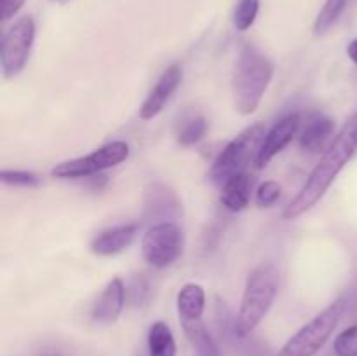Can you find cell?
Returning a JSON list of instances; mask_svg holds the SVG:
<instances>
[{
    "label": "cell",
    "mask_w": 357,
    "mask_h": 356,
    "mask_svg": "<svg viewBox=\"0 0 357 356\" xmlns=\"http://www.w3.org/2000/svg\"><path fill=\"white\" fill-rule=\"evenodd\" d=\"M357 150V114L352 115L344 128L340 129L333 142L330 143L326 152L323 154L317 166L310 171L305 184L300 188L298 194L288 202V206L282 212L284 220H295L302 216L303 213L309 212L312 206H316L328 188L331 187L340 171L344 170L345 164L352 159Z\"/></svg>",
    "instance_id": "obj_1"
},
{
    "label": "cell",
    "mask_w": 357,
    "mask_h": 356,
    "mask_svg": "<svg viewBox=\"0 0 357 356\" xmlns=\"http://www.w3.org/2000/svg\"><path fill=\"white\" fill-rule=\"evenodd\" d=\"M274 77L271 59L251 45H244L232 77V94L236 110L251 115L260 107L268 84Z\"/></svg>",
    "instance_id": "obj_2"
},
{
    "label": "cell",
    "mask_w": 357,
    "mask_h": 356,
    "mask_svg": "<svg viewBox=\"0 0 357 356\" xmlns=\"http://www.w3.org/2000/svg\"><path fill=\"white\" fill-rule=\"evenodd\" d=\"M278 290L279 272L274 264L264 262L250 272L236 318V332L239 337H248L264 321L278 297Z\"/></svg>",
    "instance_id": "obj_3"
},
{
    "label": "cell",
    "mask_w": 357,
    "mask_h": 356,
    "mask_svg": "<svg viewBox=\"0 0 357 356\" xmlns=\"http://www.w3.org/2000/svg\"><path fill=\"white\" fill-rule=\"evenodd\" d=\"M265 126L264 124H253L250 128L244 129L243 133L236 136L213 163L211 170H209V177L215 181H222L225 184L229 178L236 177V175L244 173L248 164L257 157L258 149H260L261 142L265 138Z\"/></svg>",
    "instance_id": "obj_4"
},
{
    "label": "cell",
    "mask_w": 357,
    "mask_h": 356,
    "mask_svg": "<svg viewBox=\"0 0 357 356\" xmlns=\"http://www.w3.org/2000/svg\"><path fill=\"white\" fill-rule=\"evenodd\" d=\"M342 314V304L335 302L303 325L289 341L282 346L279 356H316L324 348L337 328Z\"/></svg>",
    "instance_id": "obj_5"
},
{
    "label": "cell",
    "mask_w": 357,
    "mask_h": 356,
    "mask_svg": "<svg viewBox=\"0 0 357 356\" xmlns=\"http://www.w3.org/2000/svg\"><path fill=\"white\" fill-rule=\"evenodd\" d=\"M129 157V145L126 142H110L100 147L87 156L77 159L63 161L51 170V177L59 180H75V178H87L91 175H98L105 170L119 166Z\"/></svg>",
    "instance_id": "obj_6"
},
{
    "label": "cell",
    "mask_w": 357,
    "mask_h": 356,
    "mask_svg": "<svg viewBox=\"0 0 357 356\" xmlns=\"http://www.w3.org/2000/svg\"><path fill=\"white\" fill-rule=\"evenodd\" d=\"M185 250V234L174 222L153 223L142 237V255L146 264L166 269L181 257Z\"/></svg>",
    "instance_id": "obj_7"
},
{
    "label": "cell",
    "mask_w": 357,
    "mask_h": 356,
    "mask_svg": "<svg viewBox=\"0 0 357 356\" xmlns=\"http://www.w3.org/2000/svg\"><path fill=\"white\" fill-rule=\"evenodd\" d=\"M33 40L35 23L31 16L20 17L3 31L0 44V66L3 79H13L23 72L30 58Z\"/></svg>",
    "instance_id": "obj_8"
},
{
    "label": "cell",
    "mask_w": 357,
    "mask_h": 356,
    "mask_svg": "<svg viewBox=\"0 0 357 356\" xmlns=\"http://www.w3.org/2000/svg\"><path fill=\"white\" fill-rule=\"evenodd\" d=\"M300 128V115L298 114H289L282 117L281 121L275 122L272 126L271 131L265 135L264 142H261L260 149H258L257 157H255V168L261 170L267 166L279 152L286 149L295 138L296 131Z\"/></svg>",
    "instance_id": "obj_9"
},
{
    "label": "cell",
    "mask_w": 357,
    "mask_h": 356,
    "mask_svg": "<svg viewBox=\"0 0 357 356\" xmlns=\"http://www.w3.org/2000/svg\"><path fill=\"white\" fill-rule=\"evenodd\" d=\"M181 79H183V70L180 65H171L164 70L162 75L159 77L153 89L150 91L146 100L143 101L142 108H139V117L143 121H150V119L157 117L160 112L164 110L167 101L174 94V91L180 87Z\"/></svg>",
    "instance_id": "obj_10"
},
{
    "label": "cell",
    "mask_w": 357,
    "mask_h": 356,
    "mask_svg": "<svg viewBox=\"0 0 357 356\" xmlns=\"http://www.w3.org/2000/svg\"><path fill=\"white\" fill-rule=\"evenodd\" d=\"M126 306V286L121 278H114L101 290L100 297L94 302L91 316L101 325L115 323Z\"/></svg>",
    "instance_id": "obj_11"
},
{
    "label": "cell",
    "mask_w": 357,
    "mask_h": 356,
    "mask_svg": "<svg viewBox=\"0 0 357 356\" xmlns=\"http://www.w3.org/2000/svg\"><path fill=\"white\" fill-rule=\"evenodd\" d=\"M136 232H138V225L136 223H126V225L112 227V229L101 230L100 234L93 237L91 241V251L100 257H112L126 248H129L135 241Z\"/></svg>",
    "instance_id": "obj_12"
},
{
    "label": "cell",
    "mask_w": 357,
    "mask_h": 356,
    "mask_svg": "<svg viewBox=\"0 0 357 356\" xmlns=\"http://www.w3.org/2000/svg\"><path fill=\"white\" fill-rule=\"evenodd\" d=\"M180 213V201L176 194L162 184H153L146 191L145 216L150 218H167Z\"/></svg>",
    "instance_id": "obj_13"
},
{
    "label": "cell",
    "mask_w": 357,
    "mask_h": 356,
    "mask_svg": "<svg viewBox=\"0 0 357 356\" xmlns=\"http://www.w3.org/2000/svg\"><path fill=\"white\" fill-rule=\"evenodd\" d=\"M178 314L181 323L201 321L206 307V292L197 283H187L180 288L176 297Z\"/></svg>",
    "instance_id": "obj_14"
},
{
    "label": "cell",
    "mask_w": 357,
    "mask_h": 356,
    "mask_svg": "<svg viewBox=\"0 0 357 356\" xmlns=\"http://www.w3.org/2000/svg\"><path fill=\"white\" fill-rule=\"evenodd\" d=\"M251 188H253V180H251L250 175L244 171V173H239L236 175V177L229 178V180L223 184L220 201H222V205L225 206L229 212H243V209L250 205Z\"/></svg>",
    "instance_id": "obj_15"
},
{
    "label": "cell",
    "mask_w": 357,
    "mask_h": 356,
    "mask_svg": "<svg viewBox=\"0 0 357 356\" xmlns=\"http://www.w3.org/2000/svg\"><path fill=\"white\" fill-rule=\"evenodd\" d=\"M333 131L335 122L331 119L319 115V117L312 119L309 126L303 129L302 136H300V147L303 150H309V152H317L328 142V138L333 135Z\"/></svg>",
    "instance_id": "obj_16"
},
{
    "label": "cell",
    "mask_w": 357,
    "mask_h": 356,
    "mask_svg": "<svg viewBox=\"0 0 357 356\" xmlns=\"http://www.w3.org/2000/svg\"><path fill=\"white\" fill-rule=\"evenodd\" d=\"M149 356H176V341L164 321H155L149 330Z\"/></svg>",
    "instance_id": "obj_17"
},
{
    "label": "cell",
    "mask_w": 357,
    "mask_h": 356,
    "mask_svg": "<svg viewBox=\"0 0 357 356\" xmlns=\"http://www.w3.org/2000/svg\"><path fill=\"white\" fill-rule=\"evenodd\" d=\"M188 341L194 346L195 356H220L218 346L215 344L209 332L206 330L204 323L201 321H192V323H181Z\"/></svg>",
    "instance_id": "obj_18"
},
{
    "label": "cell",
    "mask_w": 357,
    "mask_h": 356,
    "mask_svg": "<svg viewBox=\"0 0 357 356\" xmlns=\"http://www.w3.org/2000/svg\"><path fill=\"white\" fill-rule=\"evenodd\" d=\"M208 131V121L199 114H190L178 122L176 140L181 145L188 147L201 142Z\"/></svg>",
    "instance_id": "obj_19"
},
{
    "label": "cell",
    "mask_w": 357,
    "mask_h": 356,
    "mask_svg": "<svg viewBox=\"0 0 357 356\" xmlns=\"http://www.w3.org/2000/svg\"><path fill=\"white\" fill-rule=\"evenodd\" d=\"M349 0H326L324 6L321 7L316 21H314V34L324 35L344 14Z\"/></svg>",
    "instance_id": "obj_20"
},
{
    "label": "cell",
    "mask_w": 357,
    "mask_h": 356,
    "mask_svg": "<svg viewBox=\"0 0 357 356\" xmlns=\"http://www.w3.org/2000/svg\"><path fill=\"white\" fill-rule=\"evenodd\" d=\"M260 10V0H239L234 10V27L239 31L250 30Z\"/></svg>",
    "instance_id": "obj_21"
},
{
    "label": "cell",
    "mask_w": 357,
    "mask_h": 356,
    "mask_svg": "<svg viewBox=\"0 0 357 356\" xmlns=\"http://www.w3.org/2000/svg\"><path fill=\"white\" fill-rule=\"evenodd\" d=\"M333 349L337 356H357V325H352L338 334Z\"/></svg>",
    "instance_id": "obj_22"
},
{
    "label": "cell",
    "mask_w": 357,
    "mask_h": 356,
    "mask_svg": "<svg viewBox=\"0 0 357 356\" xmlns=\"http://www.w3.org/2000/svg\"><path fill=\"white\" fill-rule=\"evenodd\" d=\"M0 180L6 185H14V187H37L40 184V178L37 175L21 170H2Z\"/></svg>",
    "instance_id": "obj_23"
},
{
    "label": "cell",
    "mask_w": 357,
    "mask_h": 356,
    "mask_svg": "<svg viewBox=\"0 0 357 356\" xmlns=\"http://www.w3.org/2000/svg\"><path fill=\"white\" fill-rule=\"evenodd\" d=\"M282 194V187L279 181L275 180H267L258 187L257 191V205L260 208H271L275 202L279 201Z\"/></svg>",
    "instance_id": "obj_24"
},
{
    "label": "cell",
    "mask_w": 357,
    "mask_h": 356,
    "mask_svg": "<svg viewBox=\"0 0 357 356\" xmlns=\"http://www.w3.org/2000/svg\"><path fill=\"white\" fill-rule=\"evenodd\" d=\"M26 0H0V14H2V21H9L10 17L16 16Z\"/></svg>",
    "instance_id": "obj_25"
},
{
    "label": "cell",
    "mask_w": 357,
    "mask_h": 356,
    "mask_svg": "<svg viewBox=\"0 0 357 356\" xmlns=\"http://www.w3.org/2000/svg\"><path fill=\"white\" fill-rule=\"evenodd\" d=\"M347 54L349 58H351V61L357 66V38H354V40L347 45Z\"/></svg>",
    "instance_id": "obj_26"
}]
</instances>
